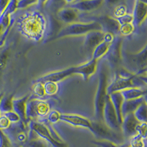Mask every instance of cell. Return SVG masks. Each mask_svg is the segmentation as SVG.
Returning a JSON list of instances; mask_svg holds the SVG:
<instances>
[{
	"mask_svg": "<svg viewBox=\"0 0 147 147\" xmlns=\"http://www.w3.org/2000/svg\"><path fill=\"white\" fill-rule=\"evenodd\" d=\"M10 121H8V119L5 117V115H3L2 114H1L0 115V129L2 131L6 130L10 125Z\"/></svg>",
	"mask_w": 147,
	"mask_h": 147,
	"instance_id": "obj_39",
	"label": "cell"
},
{
	"mask_svg": "<svg viewBox=\"0 0 147 147\" xmlns=\"http://www.w3.org/2000/svg\"><path fill=\"white\" fill-rule=\"evenodd\" d=\"M124 100H132L144 97L146 94V88H129L120 92Z\"/></svg>",
	"mask_w": 147,
	"mask_h": 147,
	"instance_id": "obj_24",
	"label": "cell"
},
{
	"mask_svg": "<svg viewBox=\"0 0 147 147\" xmlns=\"http://www.w3.org/2000/svg\"><path fill=\"white\" fill-rule=\"evenodd\" d=\"M114 13H115V18L121 16L123 15H125V14H127V7H126L125 5H119L115 10Z\"/></svg>",
	"mask_w": 147,
	"mask_h": 147,
	"instance_id": "obj_42",
	"label": "cell"
},
{
	"mask_svg": "<svg viewBox=\"0 0 147 147\" xmlns=\"http://www.w3.org/2000/svg\"><path fill=\"white\" fill-rule=\"evenodd\" d=\"M145 102L146 100L144 97H140L138 99H132V100H124L121 107L122 117H124L128 114L134 113L138 107Z\"/></svg>",
	"mask_w": 147,
	"mask_h": 147,
	"instance_id": "obj_21",
	"label": "cell"
},
{
	"mask_svg": "<svg viewBox=\"0 0 147 147\" xmlns=\"http://www.w3.org/2000/svg\"><path fill=\"white\" fill-rule=\"evenodd\" d=\"M92 31H102L101 25L96 22L85 23H72L65 26L52 39L61 38L63 37L86 35Z\"/></svg>",
	"mask_w": 147,
	"mask_h": 147,
	"instance_id": "obj_5",
	"label": "cell"
},
{
	"mask_svg": "<svg viewBox=\"0 0 147 147\" xmlns=\"http://www.w3.org/2000/svg\"><path fill=\"white\" fill-rule=\"evenodd\" d=\"M17 2L18 1H15V0L9 1V3L5 10L3 12V13L0 16V24L3 27L4 31L10 25L11 15L17 9Z\"/></svg>",
	"mask_w": 147,
	"mask_h": 147,
	"instance_id": "obj_20",
	"label": "cell"
},
{
	"mask_svg": "<svg viewBox=\"0 0 147 147\" xmlns=\"http://www.w3.org/2000/svg\"><path fill=\"white\" fill-rule=\"evenodd\" d=\"M110 43L106 41H102L99 45L96 47L92 53L91 58H94L95 60H98L99 58L102 57L104 55H105L109 49V47L110 46Z\"/></svg>",
	"mask_w": 147,
	"mask_h": 147,
	"instance_id": "obj_26",
	"label": "cell"
},
{
	"mask_svg": "<svg viewBox=\"0 0 147 147\" xmlns=\"http://www.w3.org/2000/svg\"><path fill=\"white\" fill-rule=\"evenodd\" d=\"M147 106L146 103L144 102L140 105L137 110L134 112V115L140 123H146L147 121Z\"/></svg>",
	"mask_w": 147,
	"mask_h": 147,
	"instance_id": "obj_28",
	"label": "cell"
},
{
	"mask_svg": "<svg viewBox=\"0 0 147 147\" xmlns=\"http://www.w3.org/2000/svg\"><path fill=\"white\" fill-rule=\"evenodd\" d=\"M0 147H14L13 143L10 140L3 131L0 129Z\"/></svg>",
	"mask_w": 147,
	"mask_h": 147,
	"instance_id": "obj_33",
	"label": "cell"
},
{
	"mask_svg": "<svg viewBox=\"0 0 147 147\" xmlns=\"http://www.w3.org/2000/svg\"><path fill=\"white\" fill-rule=\"evenodd\" d=\"M57 17L61 22H64V23L72 24L78 18L77 10H74L71 7L63 8L58 11Z\"/></svg>",
	"mask_w": 147,
	"mask_h": 147,
	"instance_id": "obj_23",
	"label": "cell"
},
{
	"mask_svg": "<svg viewBox=\"0 0 147 147\" xmlns=\"http://www.w3.org/2000/svg\"><path fill=\"white\" fill-rule=\"evenodd\" d=\"M146 123H140L136 128V132H137L138 135L141 136V138L144 139L146 138Z\"/></svg>",
	"mask_w": 147,
	"mask_h": 147,
	"instance_id": "obj_37",
	"label": "cell"
},
{
	"mask_svg": "<svg viewBox=\"0 0 147 147\" xmlns=\"http://www.w3.org/2000/svg\"><path fill=\"white\" fill-rule=\"evenodd\" d=\"M29 99L30 95H27L19 99H13V111L18 115L20 120L25 124L27 123L26 117V105Z\"/></svg>",
	"mask_w": 147,
	"mask_h": 147,
	"instance_id": "obj_18",
	"label": "cell"
},
{
	"mask_svg": "<svg viewBox=\"0 0 147 147\" xmlns=\"http://www.w3.org/2000/svg\"><path fill=\"white\" fill-rule=\"evenodd\" d=\"M107 79H108V71L105 64L102 63L101 65L100 70L99 73V83L97 87L96 94L95 97V117L97 121L104 122L103 119V110L106 98L108 95L107 93Z\"/></svg>",
	"mask_w": 147,
	"mask_h": 147,
	"instance_id": "obj_3",
	"label": "cell"
},
{
	"mask_svg": "<svg viewBox=\"0 0 147 147\" xmlns=\"http://www.w3.org/2000/svg\"><path fill=\"white\" fill-rule=\"evenodd\" d=\"M147 15V4L143 1L137 0L135 2L133 13H132V24L134 27H139L145 20Z\"/></svg>",
	"mask_w": 147,
	"mask_h": 147,
	"instance_id": "obj_17",
	"label": "cell"
},
{
	"mask_svg": "<svg viewBox=\"0 0 147 147\" xmlns=\"http://www.w3.org/2000/svg\"><path fill=\"white\" fill-rule=\"evenodd\" d=\"M97 69V60L91 58L85 63L74 66V74H78L82 75L85 81H87L93 74H94Z\"/></svg>",
	"mask_w": 147,
	"mask_h": 147,
	"instance_id": "obj_16",
	"label": "cell"
},
{
	"mask_svg": "<svg viewBox=\"0 0 147 147\" xmlns=\"http://www.w3.org/2000/svg\"><path fill=\"white\" fill-rule=\"evenodd\" d=\"M146 88V76H137L128 70L121 69L117 70L113 82L107 85V95L115 92H121L129 88Z\"/></svg>",
	"mask_w": 147,
	"mask_h": 147,
	"instance_id": "obj_2",
	"label": "cell"
},
{
	"mask_svg": "<svg viewBox=\"0 0 147 147\" xmlns=\"http://www.w3.org/2000/svg\"><path fill=\"white\" fill-rule=\"evenodd\" d=\"M108 96L110 97V101L112 102L113 105L114 110H115V113H116V115H117L118 121H119V124L121 125L122 121H123L121 107L123 102H124V98H123L120 92H115V93L110 94Z\"/></svg>",
	"mask_w": 147,
	"mask_h": 147,
	"instance_id": "obj_22",
	"label": "cell"
},
{
	"mask_svg": "<svg viewBox=\"0 0 147 147\" xmlns=\"http://www.w3.org/2000/svg\"><path fill=\"white\" fill-rule=\"evenodd\" d=\"M14 147H25V146H21V145H16Z\"/></svg>",
	"mask_w": 147,
	"mask_h": 147,
	"instance_id": "obj_45",
	"label": "cell"
},
{
	"mask_svg": "<svg viewBox=\"0 0 147 147\" xmlns=\"http://www.w3.org/2000/svg\"><path fill=\"white\" fill-rule=\"evenodd\" d=\"M91 142L95 145L101 147H119L118 145H115L109 141H105V140H91Z\"/></svg>",
	"mask_w": 147,
	"mask_h": 147,
	"instance_id": "obj_41",
	"label": "cell"
},
{
	"mask_svg": "<svg viewBox=\"0 0 147 147\" xmlns=\"http://www.w3.org/2000/svg\"><path fill=\"white\" fill-rule=\"evenodd\" d=\"M50 112V106L47 102L40 99H28L26 105L27 120L44 117Z\"/></svg>",
	"mask_w": 147,
	"mask_h": 147,
	"instance_id": "obj_8",
	"label": "cell"
},
{
	"mask_svg": "<svg viewBox=\"0 0 147 147\" xmlns=\"http://www.w3.org/2000/svg\"><path fill=\"white\" fill-rule=\"evenodd\" d=\"M13 95L3 96L0 101V113L3 114L13 111Z\"/></svg>",
	"mask_w": 147,
	"mask_h": 147,
	"instance_id": "obj_27",
	"label": "cell"
},
{
	"mask_svg": "<svg viewBox=\"0 0 147 147\" xmlns=\"http://www.w3.org/2000/svg\"><path fill=\"white\" fill-rule=\"evenodd\" d=\"M122 38L120 35H116L111 43L105 55L106 60L112 69H116L121 62Z\"/></svg>",
	"mask_w": 147,
	"mask_h": 147,
	"instance_id": "obj_9",
	"label": "cell"
},
{
	"mask_svg": "<svg viewBox=\"0 0 147 147\" xmlns=\"http://www.w3.org/2000/svg\"><path fill=\"white\" fill-rule=\"evenodd\" d=\"M23 146L25 147H47L41 140L36 139L35 138H29L27 142Z\"/></svg>",
	"mask_w": 147,
	"mask_h": 147,
	"instance_id": "obj_34",
	"label": "cell"
},
{
	"mask_svg": "<svg viewBox=\"0 0 147 147\" xmlns=\"http://www.w3.org/2000/svg\"><path fill=\"white\" fill-rule=\"evenodd\" d=\"M140 122L136 119L133 113L128 114L123 117L122 124L121 125L123 134L126 138H132L137 135L136 128Z\"/></svg>",
	"mask_w": 147,
	"mask_h": 147,
	"instance_id": "obj_14",
	"label": "cell"
},
{
	"mask_svg": "<svg viewBox=\"0 0 147 147\" xmlns=\"http://www.w3.org/2000/svg\"><path fill=\"white\" fill-rule=\"evenodd\" d=\"M60 113L57 110H52L47 114V121L50 124H55L60 121Z\"/></svg>",
	"mask_w": 147,
	"mask_h": 147,
	"instance_id": "obj_36",
	"label": "cell"
},
{
	"mask_svg": "<svg viewBox=\"0 0 147 147\" xmlns=\"http://www.w3.org/2000/svg\"><path fill=\"white\" fill-rule=\"evenodd\" d=\"M74 71V66L69 67V68L47 74L46 75L37 79L35 82H40V83L44 84L47 82H52L57 83L60 81L63 80L66 77L73 74Z\"/></svg>",
	"mask_w": 147,
	"mask_h": 147,
	"instance_id": "obj_12",
	"label": "cell"
},
{
	"mask_svg": "<svg viewBox=\"0 0 147 147\" xmlns=\"http://www.w3.org/2000/svg\"><path fill=\"white\" fill-rule=\"evenodd\" d=\"M44 88L45 94L48 96L55 95L57 94L59 90L58 84L52 82H47L44 83Z\"/></svg>",
	"mask_w": 147,
	"mask_h": 147,
	"instance_id": "obj_29",
	"label": "cell"
},
{
	"mask_svg": "<svg viewBox=\"0 0 147 147\" xmlns=\"http://www.w3.org/2000/svg\"><path fill=\"white\" fill-rule=\"evenodd\" d=\"M8 3L9 1L7 0H0V16L3 13V12L5 10Z\"/></svg>",
	"mask_w": 147,
	"mask_h": 147,
	"instance_id": "obj_43",
	"label": "cell"
},
{
	"mask_svg": "<svg viewBox=\"0 0 147 147\" xmlns=\"http://www.w3.org/2000/svg\"><path fill=\"white\" fill-rule=\"evenodd\" d=\"M130 147H146V139L141 138L139 135H136L131 138L129 141Z\"/></svg>",
	"mask_w": 147,
	"mask_h": 147,
	"instance_id": "obj_30",
	"label": "cell"
},
{
	"mask_svg": "<svg viewBox=\"0 0 147 147\" xmlns=\"http://www.w3.org/2000/svg\"><path fill=\"white\" fill-rule=\"evenodd\" d=\"M105 32L102 31H92L85 35L83 49L85 53L91 55L98 45L104 41Z\"/></svg>",
	"mask_w": 147,
	"mask_h": 147,
	"instance_id": "obj_11",
	"label": "cell"
},
{
	"mask_svg": "<svg viewBox=\"0 0 147 147\" xmlns=\"http://www.w3.org/2000/svg\"><path fill=\"white\" fill-rule=\"evenodd\" d=\"M37 1H29V0H22L17 2V9L25 8L28 6H32L37 3Z\"/></svg>",
	"mask_w": 147,
	"mask_h": 147,
	"instance_id": "obj_40",
	"label": "cell"
},
{
	"mask_svg": "<svg viewBox=\"0 0 147 147\" xmlns=\"http://www.w3.org/2000/svg\"><path fill=\"white\" fill-rule=\"evenodd\" d=\"M32 90H33V94L39 98H43L45 96L46 94L44 91V84L40 82H35V85L32 87Z\"/></svg>",
	"mask_w": 147,
	"mask_h": 147,
	"instance_id": "obj_32",
	"label": "cell"
},
{
	"mask_svg": "<svg viewBox=\"0 0 147 147\" xmlns=\"http://www.w3.org/2000/svg\"><path fill=\"white\" fill-rule=\"evenodd\" d=\"M60 121H62L74 127H83L88 129L90 127V120L85 119V117H82L81 115H76V114L60 113Z\"/></svg>",
	"mask_w": 147,
	"mask_h": 147,
	"instance_id": "obj_15",
	"label": "cell"
},
{
	"mask_svg": "<svg viewBox=\"0 0 147 147\" xmlns=\"http://www.w3.org/2000/svg\"><path fill=\"white\" fill-rule=\"evenodd\" d=\"M103 119L106 125L113 131L119 132L121 129V124L118 121L117 115L109 96H107L106 98L105 103L104 106Z\"/></svg>",
	"mask_w": 147,
	"mask_h": 147,
	"instance_id": "obj_10",
	"label": "cell"
},
{
	"mask_svg": "<svg viewBox=\"0 0 147 147\" xmlns=\"http://www.w3.org/2000/svg\"><path fill=\"white\" fill-rule=\"evenodd\" d=\"M9 56H10V48L9 47L4 49L3 50L0 52V85L2 82L4 72L7 68Z\"/></svg>",
	"mask_w": 147,
	"mask_h": 147,
	"instance_id": "obj_25",
	"label": "cell"
},
{
	"mask_svg": "<svg viewBox=\"0 0 147 147\" xmlns=\"http://www.w3.org/2000/svg\"><path fill=\"white\" fill-rule=\"evenodd\" d=\"M115 20L117 21L118 23L119 24V25L121 26L124 25V24H127L132 23L133 18H132V16L131 14L127 13L125 15L115 18Z\"/></svg>",
	"mask_w": 147,
	"mask_h": 147,
	"instance_id": "obj_35",
	"label": "cell"
},
{
	"mask_svg": "<svg viewBox=\"0 0 147 147\" xmlns=\"http://www.w3.org/2000/svg\"><path fill=\"white\" fill-rule=\"evenodd\" d=\"M16 25L22 35L32 41L39 42L47 32V21L41 12L33 10L25 12L18 17Z\"/></svg>",
	"mask_w": 147,
	"mask_h": 147,
	"instance_id": "obj_1",
	"label": "cell"
},
{
	"mask_svg": "<svg viewBox=\"0 0 147 147\" xmlns=\"http://www.w3.org/2000/svg\"><path fill=\"white\" fill-rule=\"evenodd\" d=\"M89 130L94 134L99 140L109 141L115 145L124 143V138L117 132L109 128L104 122L90 121V127Z\"/></svg>",
	"mask_w": 147,
	"mask_h": 147,
	"instance_id": "obj_7",
	"label": "cell"
},
{
	"mask_svg": "<svg viewBox=\"0 0 147 147\" xmlns=\"http://www.w3.org/2000/svg\"><path fill=\"white\" fill-rule=\"evenodd\" d=\"M4 32V30H3V27H2V26L0 24V35H2V32Z\"/></svg>",
	"mask_w": 147,
	"mask_h": 147,
	"instance_id": "obj_44",
	"label": "cell"
},
{
	"mask_svg": "<svg viewBox=\"0 0 147 147\" xmlns=\"http://www.w3.org/2000/svg\"><path fill=\"white\" fill-rule=\"evenodd\" d=\"M136 27H134L132 23L127 24L124 25H121L119 27V35H121L123 36H129L132 35L134 32Z\"/></svg>",
	"mask_w": 147,
	"mask_h": 147,
	"instance_id": "obj_31",
	"label": "cell"
},
{
	"mask_svg": "<svg viewBox=\"0 0 147 147\" xmlns=\"http://www.w3.org/2000/svg\"><path fill=\"white\" fill-rule=\"evenodd\" d=\"M93 22L99 23L102 27V32L105 33H110L114 36L119 35L120 25L117 21L115 20V18L108 16H99L96 18L95 20Z\"/></svg>",
	"mask_w": 147,
	"mask_h": 147,
	"instance_id": "obj_13",
	"label": "cell"
},
{
	"mask_svg": "<svg viewBox=\"0 0 147 147\" xmlns=\"http://www.w3.org/2000/svg\"><path fill=\"white\" fill-rule=\"evenodd\" d=\"M29 126L30 130L35 135L49 143L53 147H68L51 126H47L34 120L29 122Z\"/></svg>",
	"mask_w": 147,
	"mask_h": 147,
	"instance_id": "obj_4",
	"label": "cell"
},
{
	"mask_svg": "<svg viewBox=\"0 0 147 147\" xmlns=\"http://www.w3.org/2000/svg\"><path fill=\"white\" fill-rule=\"evenodd\" d=\"M103 3L101 0H91V1H79L71 4L70 7L76 10L80 11H91L99 8Z\"/></svg>",
	"mask_w": 147,
	"mask_h": 147,
	"instance_id": "obj_19",
	"label": "cell"
},
{
	"mask_svg": "<svg viewBox=\"0 0 147 147\" xmlns=\"http://www.w3.org/2000/svg\"><path fill=\"white\" fill-rule=\"evenodd\" d=\"M146 46L144 47L140 52L136 54L124 52L123 57H124L126 63L129 67L131 73L137 76L146 75Z\"/></svg>",
	"mask_w": 147,
	"mask_h": 147,
	"instance_id": "obj_6",
	"label": "cell"
},
{
	"mask_svg": "<svg viewBox=\"0 0 147 147\" xmlns=\"http://www.w3.org/2000/svg\"><path fill=\"white\" fill-rule=\"evenodd\" d=\"M3 115H5V117L8 119L9 121L11 123V124H14V123H17V122L20 121V119L18 117V115L16 113L13 111H10V112L5 113L2 114Z\"/></svg>",
	"mask_w": 147,
	"mask_h": 147,
	"instance_id": "obj_38",
	"label": "cell"
}]
</instances>
